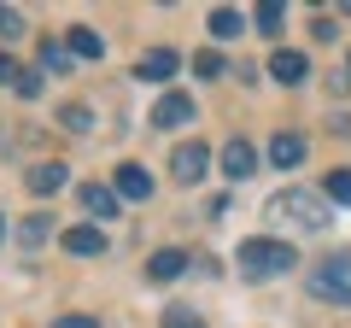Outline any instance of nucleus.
I'll return each instance as SVG.
<instances>
[{
    "instance_id": "f257e3e1",
    "label": "nucleus",
    "mask_w": 351,
    "mask_h": 328,
    "mask_svg": "<svg viewBox=\"0 0 351 328\" xmlns=\"http://www.w3.org/2000/svg\"><path fill=\"white\" fill-rule=\"evenodd\" d=\"M234 264H240V276H252V281H269V276H287V270L299 264V253H293V240L252 235V240H240Z\"/></svg>"
},
{
    "instance_id": "f03ea898",
    "label": "nucleus",
    "mask_w": 351,
    "mask_h": 328,
    "mask_svg": "<svg viewBox=\"0 0 351 328\" xmlns=\"http://www.w3.org/2000/svg\"><path fill=\"white\" fill-rule=\"evenodd\" d=\"M269 217L304 229V235H316V229H328V200H322V194H311V188H281L276 200H269Z\"/></svg>"
},
{
    "instance_id": "7ed1b4c3",
    "label": "nucleus",
    "mask_w": 351,
    "mask_h": 328,
    "mask_svg": "<svg viewBox=\"0 0 351 328\" xmlns=\"http://www.w3.org/2000/svg\"><path fill=\"white\" fill-rule=\"evenodd\" d=\"M311 299L322 305H351V253H334L311 270Z\"/></svg>"
},
{
    "instance_id": "20e7f679",
    "label": "nucleus",
    "mask_w": 351,
    "mask_h": 328,
    "mask_svg": "<svg viewBox=\"0 0 351 328\" xmlns=\"http://www.w3.org/2000/svg\"><path fill=\"white\" fill-rule=\"evenodd\" d=\"M205 170H211V147H205V141H182V147L170 152V176L182 182V188L205 182Z\"/></svg>"
},
{
    "instance_id": "39448f33",
    "label": "nucleus",
    "mask_w": 351,
    "mask_h": 328,
    "mask_svg": "<svg viewBox=\"0 0 351 328\" xmlns=\"http://www.w3.org/2000/svg\"><path fill=\"white\" fill-rule=\"evenodd\" d=\"M176 71H182V53L176 47H147L135 59V82H170Z\"/></svg>"
},
{
    "instance_id": "423d86ee",
    "label": "nucleus",
    "mask_w": 351,
    "mask_h": 328,
    "mask_svg": "<svg viewBox=\"0 0 351 328\" xmlns=\"http://www.w3.org/2000/svg\"><path fill=\"white\" fill-rule=\"evenodd\" d=\"M112 188H117V200H135V205H147V200H152V170L129 159V164H117Z\"/></svg>"
},
{
    "instance_id": "0eeeda50",
    "label": "nucleus",
    "mask_w": 351,
    "mask_h": 328,
    "mask_svg": "<svg viewBox=\"0 0 351 328\" xmlns=\"http://www.w3.org/2000/svg\"><path fill=\"white\" fill-rule=\"evenodd\" d=\"M193 124V100L182 89H170V94H158V106H152V129H188Z\"/></svg>"
},
{
    "instance_id": "6e6552de",
    "label": "nucleus",
    "mask_w": 351,
    "mask_h": 328,
    "mask_svg": "<svg viewBox=\"0 0 351 328\" xmlns=\"http://www.w3.org/2000/svg\"><path fill=\"white\" fill-rule=\"evenodd\" d=\"M59 246H64V253H76V258H100L106 253V229L100 223H71L59 235Z\"/></svg>"
},
{
    "instance_id": "1a4fd4ad",
    "label": "nucleus",
    "mask_w": 351,
    "mask_h": 328,
    "mask_svg": "<svg viewBox=\"0 0 351 328\" xmlns=\"http://www.w3.org/2000/svg\"><path fill=\"white\" fill-rule=\"evenodd\" d=\"M269 76H276L281 89H299L304 76H311V59H304L299 47H276L269 53Z\"/></svg>"
},
{
    "instance_id": "9d476101",
    "label": "nucleus",
    "mask_w": 351,
    "mask_h": 328,
    "mask_svg": "<svg viewBox=\"0 0 351 328\" xmlns=\"http://www.w3.org/2000/svg\"><path fill=\"white\" fill-rule=\"evenodd\" d=\"M252 170H258V147H252V141H223V176L228 182H246Z\"/></svg>"
},
{
    "instance_id": "9b49d317",
    "label": "nucleus",
    "mask_w": 351,
    "mask_h": 328,
    "mask_svg": "<svg viewBox=\"0 0 351 328\" xmlns=\"http://www.w3.org/2000/svg\"><path fill=\"white\" fill-rule=\"evenodd\" d=\"M269 164H276V170H299L304 164V135L299 129H276V135H269Z\"/></svg>"
},
{
    "instance_id": "f8f14e48",
    "label": "nucleus",
    "mask_w": 351,
    "mask_h": 328,
    "mask_svg": "<svg viewBox=\"0 0 351 328\" xmlns=\"http://www.w3.org/2000/svg\"><path fill=\"white\" fill-rule=\"evenodd\" d=\"M117 205H123V200H117V188H106V182H82V211L94 217V223H112Z\"/></svg>"
},
{
    "instance_id": "ddd939ff",
    "label": "nucleus",
    "mask_w": 351,
    "mask_h": 328,
    "mask_svg": "<svg viewBox=\"0 0 351 328\" xmlns=\"http://www.w3.org/2000/svg\"><path fill=\"white\" fill-rule=\"evenodd\" d=\"M205 30H211V41H234V36H246V12L240 6H211Z\"/></svg>"
},
{
    "instance_id": "4468645a",
    "label": "nucleus",
    "mask_w": 351,
    "mask_h": 328,
    "mask_svg": "<svg viewBox=\"0 0 351 328\" xmlns=\"http://www.w3.org/2000/svg\"><path fill=\"white\" fill-rule=\"evenodd\" d=\"M182 270H188V253H182V246H164V253L147 258V281H176Z\"/></svg>"
},
{
    "instance_id": "2eb2a0df",
    "label": "nucleus",
    "mask_w": 351,
    "mask_h": 328,
    "mask_svg": "<svg viewBox=\"0 0 351 328\" xmlns=\"http://www.w3.org/2000/svg\"><path fill=\"white\" fill-rule=\"evenodd\" d=\"M64 176H71V170H64L59 159H47V164H36L24 182H29V194H41V200H47V194H59V188H64Z\"/></svg>"
},
{
    "instance_id": "dca6fc26",
    "label": "nucleus",
    "mask_w": 351,
    "mask_h": 328,
    "mask_svg": "<svg viewBox=\"0 0 351 328\" xmlns=\"http://www.w3.org/2000/svg\"><path fill=\"white\" fill-rule=\"evenodd\" d=\"M64 47H71V59H100L106 53V41H100V30H88V24H76V30H64Z\"/></svg>"
},
{
    "instance_id": "f3484780",
    "label": "nucleus",
    "mask_w": 351,
    "mask_h": 328,
    "mask_svg": "<svg viewBox=\"0 0 351 328\" xmlns=\"http://www.w3.org/2000/svg\"><path fill=\"white\" fill-rule=\"evenodd\" d=\"M322 200L328 205H351V170H328L322 176Z\"/></svg>"
},
{
    "instance_id": "a211bd4d",
    "label": "nucleus",
    "mask_w": 351,
    "mask_h": 328,
    "mask_svg": "<svg viewBox=\"0 0 351 328\" xmlns=\"http://www.w3.org/2000/svg\"><path fill=\"white\" fill-rule=\"evenodd\" d=\"M223 71H228V65H223V53H217V47H199V53H193V76H205V82H217Z\"/></svg>"
},
{
    "instance_id": "6ab92c4d",
    "label": "nucleus",
    "mask_w": 351,
    "mask_h": 328,
    "mask_svg": "<svg viewBox=\"0 0 351 328\" xmlns=\"http://www.w3.org/2000/svg\"><path fill=\"white\" fill-rule=\"evenodd\" d=\"M59 124L71 129V135H88V129H94V112H88V106H59Z\"/></svg>"
},
{
    "instance_id": "aec40b11",
    "label": "nucleus",
    "mask_w": 351,
    "mask_h": 328,
    "mask_svg": "<svg viewBox=\"0 0 351 328\" xmlns=\"http://www.w3.org/2000/svg\"><path fill=\"white\" fill-rule=\"evenodd\" d=\"M281 18H287V12H281V0H263L258 12H252V24H258L263 36H276V30H281Z\"/></svg>"
},
{
    "instance_id": "412c9836",
    "label": "nucleus",
    "mask_w": 351,
    "mask_h": 328,
    "mask_svg": "<svg viewBox=\"0 0 351 328\" xmlns=\"http://www.w3.org/2000/svg\"><path fill=\"white\" fill-rule=\"evenodd\" d=\"M18 36H24V12H18V6H0V47L18 41Z\"/></svg>"
},
{
    "instance_id": "4be33fe9",
    "label": "nucleus",
    "mask_w": 351,
    "mask_h": 328,
    "mask_svg": "<svg viewBox=\"0 0 351 328\" xmlns=\"http://www.w3.org/2000/svg\"><path fill=\"white\" fill-rule=\"evenodd\" d=\"M41 71H64V65H71V47H59V41H41Z\"/></svg>"
},
{
    "instance_id": "5701e85b",
    "label": "nucleus",
    "mask_w": 351,
    "mask_h": 328,
    "mask_svg": "<svg viewBox=\"0 0 351 328\" xmlns=\"http://www.w3.org/2000/svg\"><path fill=\"white\" fill-rule=\"evenodd\" d=\"M164 328H205V316L188 311V305H176V311H164Z\"/></svg>"
},
{
    "instance_id": "b1692460",
    "label": "nucleus",
    "mask_w": 351,
    "mask_h": 328,
    "mask_svg": "<svg viewBox=\"0 0 351 328\" xmlns=\"http://www.w3.org/2000/svg\"><path fill=\"white\" fill-rule=\"evenodd\" d=\"M0 82H6V89H18V82H24V65H18L6 47H0Z\"/></svg>"
},
{
    "instance_id": "393cba45",
    "label": "nucleus",
    "mask_w": 351,
    "mask_h": 328,
    "mask_svg": "<svg viewBox=\"0 0 351 328\" xmlns=\"http://www.w3.org/2000/svg\"><path fill=\"white\" fill-rule=\"evenodd\" d=\"M47 229H53V217H24V240H29V246L47 240Z\"/></svg>"
},
{
    "instance_id": "a878e982",
    "label": "nucleus",
    "mask_w": 351,
    "mask_h": 328,
    "mask_svg": "<svg viewBox=\"0 0 351 328\" xmlns=\"http://www.w3.org/2000/svg\"><path fill=\"white\" fill-rule=\"evenodd\" d=\"M53 328H100V316H88V311H71V316H59Z\"/></svg>"
},
{
    "instance_id": "bb28decb",
    "label": "nucleus",
    "mask_w": 351,
    "mask_h": 328,
    "mask_svg": "<svg viewBox=\"0 0 351 328\" xmlns=\"http://www.w3.org/2000/svg\"><path fill=\"white\" fill-rule=\"evenodd\" d=\"M18 94H24V100H36V94H41V71H24V82H18Z\"/></svg>"
},
{
    "instance_id": "cd10ccee",
    "label": "nucleus",
    "mask_w": 351,
    "mask_h": 328,
    "mask_svg": "<svg viewBox=\"0 0 351 328\" xmlns=\"http://www.w3.org/2000/svg\"><path fill=\"white\" fill-rule=\"evenodd\" d=\"M0 240H6V217H0Z\"/></svg>"
}]
</instances>
